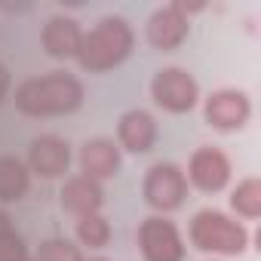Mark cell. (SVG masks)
<instances>
[{"instance_id": "cell-1", "label": "cell", "mask_w": 261, "mask_h": 261, "mask_svg": "<svg viewBox=\"0 0 261 261\" xmlns=\"http://www.w3.org/2000/svg\"><path fill=\"white\" fill-rule=\"evenodd\" d=\"M83 105V83L71 71H49L16 86V108L25 117H62Z\"/></svg>"}, {"instance_id": "cell-2", "label": "cell", "mask_w": 261, "mask_h": 261, "mask_svg": "<svg viewBox=\"0 0 261 261\" xmlns=\"http://www.w3.org/2000/svg\"><path fill=\"white\" fill-rule=\"evenodd\" d=\"M136 46V34L123 16H105L98 19L89 31H83V43L77 53V62L83 71L89 74H101L111 71L117 65H123Z\"/></svg>"}, {"instance_id": "cell-3", "label": "cell", "mask_w": 261, "mask_h": 261, "mask_svg": "<svg viewBox=\"0 0 261 261\" xmlns=\"http://www.w3.org/2000/svg\"><path fill=\"white\" fill-rule=\"evenodd\" d=\"M188 237L200 252H212V255H243L249 246V230L218 209L194 212Z\"/></svg>"}, {"instance_id": "cell-4", "label": "cell", "mask_w": 261, "mask_h": 261, "mask_svg": "<svg viewBox=\"0 0 261 261\" xmlns=\"http://www.w3.org/2000/svg\"><path fill=\"white\" fill-rule=\"evenodd\" d=\"M142 197L145 203L166 215V212H175L185 206L188 200V178H185V169L169 163V160H157L148 172H145V181H142Z\"/></svg>"}, {"instance_id": "cell-5", "label": "cell", "mask_w": 261, "mask_h": 261, "mask_svg": "<svg viewBox=\"0 0 261 261\" xmlns=\"http://www.w3.org/2000/svg\"><path fill=\"white\" fill-rule=\"evenodd\" d=\"M151 98L166 114H188L200 101V83L185 68H160L151 80Z\"/></svg>"}, {"instance_id": "cell-6", "label": "cell", "mask_w": 261, "mask_h": 261, "mask_svg": "<svg viewBox=\"0 0 261 261\" xmlns=\"http://www.w3.org/2000/svg\"><path fill=\"white\" fill-rule=\"evenodd\" d=\"M139 252L145 261H185V237L166 215H151L139 224Z\"/></svg>"}, {"instance_id": "cell-7", "label": "cell", "mask_w": 261, "mask_h": 261, "mask_svg": "<svg viewBox=\"0 0 261 261\" xmlns=\"http://www.w3.org/2000/svg\"><path fill=\"white\" fill-rule=\"evenodd\" d=\"M145 34H148V43H151L154 49L172 53V49H178V46L188 40V34H191V19H188V13L181 10V4L175 0V4H166V7H160V10L151 13V19H148V25H145Z\"/></svg>"}, {"instance_id": "cell-8", "label": "cell", "mask_w": 261, "mask_h": 261, "mask_svg": "<svg viewBox=\"0 0 261 261\" xmlns=\"http://www.w3.org/2000/svg\"><path fill=\"white\" fill-rule=\"evenodd\" d=\"M197 191L203 194H218L227 188L230 181V160L224 151L212 148V145H203L191 154L188 160V175H185Z\"/></svg>"}, {"instance_id": "cell-9", "label": "cell", "mask_w": 261, "mask_h": 261, "mask_svg": "<svg viewBox=\"0 0 261 261\" xmlns=\"http://www.w3.org/2000/svg\"><path fill=\"white\" fill-rule=\"evenodd\" d=\"M252 114V101L243 89H218L206 98L203 105V117L212 129L218 133H233V129H243L246 120Z\"/></svg>"}, {"instance_id": "cell-10", "label": "cell", "mask_w": 261, "mask_h": 261, "mask_svg": "<svg viewBox=\"0 0 261 261\" xmlns=\"http://www.w3.org/2000/svg\"><path fill=\"white\" fill-rule=\"evenodd\" d=\"M25 166H28V172H34L40 178H62L71 166V145L53 133H43V136L31 139Z\"/></svg>"}, {"instance_id": "cell-11", "label": "cell", "mask_w": 261, "mask_h": 261, "mask_svg": "<svg viewBox=\"0 0 261 261\" xmlns=\"http://www.w3.org/2000/svg\"><path fill=\"white\" fill-rule=\"evenodd\" d=\"M77 163H80V175H86L92 181H105V178H114L120 172L123 157L111 139H86L80 145Z\"/></svg>"}, {"instance_id": "cell-12", "label": "cell", "mask_w": 261, "mask_h": 261, "mask_svg": "<svg viewBox=\"0 0 261 261\" xmlns=\"http://www.w3.org/2000/svg\"><path fill=\"white\" fill-rule=\"evenodd\" d=\"M117 142L129 154H148L157 142V120L145 108L126 111L117 123Z\"/></svg>"}, {"instance_id": "cell-13", "label": "cell", "mask_w": 261, "mask_h": 261, "mask_svg": "<svg viewBox=\"0 0 261 261\" xmlns=\"http://www.w3.org/2000/svg\"><path fill=\"white\" fill-rule=\"evenodd\" d=\"M40 43L46 49V56L53 59H77L80 43H83V28L74 16H53L46 19L43 31H40Z\"/></svg>"}, {"instance_id": "cell-14", "label": "cell", "mask_w": 261, "mask_h": 261, "mask_svg": "<svg viewBox=\"0 0 261 261\" xmlns=\"http://www.w3.org/2000/svg\"><path fill=\"white\" fill-rule=\"evenodd\" d=\"M59 197H62V209L71 212V215H77V218L98 212L101 203H105L101 185L92 181V178H86V175H71V178H65Z\"/></svg>"}, {"instance_id": "cell-15", "label": "cell", "mask_w": 261, "mask_h": 261, "mask_svg": "<svg viewBox=\"0 0 261 261\" xmlns=\"http://www.w3.org/2000/svg\"><path fill=\"white\" fill-rule=\"evenodd\" d=\"M31 188V172L25 160L4 154L0 157V203H19Z\"/></svg>"}, {"instance_id": "cell-16", "label": "cell", "mask_w": 261, "mask_h": 261, "mask_svg": "<svg viewBox=\"0 0 261 261\" xmlns=\"http://www.w3.org/2000/svg\"><path fill=\"white\" fill-rule=\"evenodd\" d=\"M230 206L243 218H258L261 215V181L255 175L252 178H243L233 188V194H230Z\"/></svg>"}, {"instance_id": "cell-17", "label": "cell", "mask_w": 261, "mask_h": 261, "mask_svg": "<svg viewBox=\"0 0 261 261\" xmlns=\"http://www.w3.org/2000/svg\"><path fill=\"white\" fill-rule=\"evenodd\" d=\"M77 240L83 246H89V249H105L111 243V221L101 212L77 218Z\"/></svg>"}, {"instance_id": "cell-18", "label": "cell", "mask_w": 261, "mask_h": 261, "mask_svg": "<svg viewBox=\"0 0 261 261\" xmlns=\"http://www.w3.org/2000/svg\"><path fill=\"white\" fill-rule=\"evenodd\" d=\"M34 261H83V252L80 246H74L71 240H62V237H53V240H43Z\"/></svg>"}, {"instance_id": "cell-19", "label": "cell", "mask_w": 261, "mask_h": 261, "mask_svg": "<svg viewBox=\"0 0 261 261\" xmlns=\"http://www.w3.org/2000/svg\"><path fill=\"white\" fill-rule=\"evenodd\" d=\"M31 252H28V246H25L19 230H10V233L0 237V261H22Z\"/></svg>"}, {"instance_id": "cell-20", "label": "cell", "mask_w": 261, "mask_h": 261, "mask_svg": "<svg viewBox=\"0 0 261 261\" xmlns=\"http://www.w3.org/2000/svg\"><path fill=\"white\" fill-rule=\"evenodd\" d=\"M10 86H13V77H10V68L0 62V105L7 101V95H10Z\"/></svg>"}, {"instance_id": "cell-21", "label": "cell", "mask_w": 261, "mask_h": 261, "mask_svg": "<svg viewBox=\"0 0 261 261\" xmlns=\"http://www.w3.org/2000/svg\"><path fill=\"white\" fill-rule=\"evenodd\" d=\"M10 230H16V227H13V218H10L4 209H0V237H4V233H10Z\"/></svg>"}, {"instance_id": "cell-22", "label": "cell", "mask_w": 261, "mask_h": 261, "mask_svg": "<svg viewBox=\"0 0 261 261\" xmlns=\"http://www.w3.org/2000/svg\"><path fill=\"white\" fill-rule=\"evenodd\" d=\"M83 261H108V258H101V255H92V258H83Z\"/></svg>"}, {"instance_id": "cell-23", "label": "cell", "mask_w": 261, "mask_h": 261, "mask_svg": "<svg viewBox=\"0 0 261 261\" xmlns=\"http://www.w3.org/2000/svg\"><path fill=\"white\" fill-rule=\"evenodd\" d=\"M22 261H34V255H28V258H22Z\"/></svg>"}]
</instances>
